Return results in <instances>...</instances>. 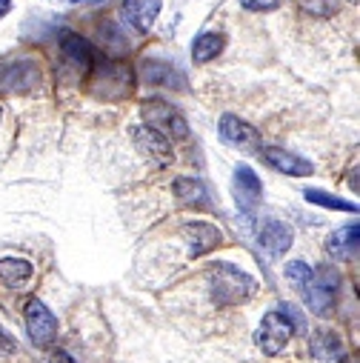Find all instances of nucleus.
Returning a JSON list of instances; mask_svg holds the SVG:
<instances>
[{
	"mask_svg": "<svg viewBox=\"0 0 360 363\" xmlns=\"http://www.w3.org/2000/svg\"><path fill=\"white\" fill-rule=\"evenodd\" d=\"M209 289L218 303H246L257 292V281L232 263H215L209 269Z\"/></svg>",
	"mask_w": 360,
	"mask_h": 363,
	"instance_id": "obj_1",
	"label": "nucleus"
},
{
	"mask_svg": "<svg viewBox=\"0 0 360 363\" xmlns=\"http://www.w3.org/2000/svg\"><path fill=\"white\" fill-rule=\"evenodd\" d=\"M295 332H298V323L286 309L266 312L260 326H257V332H254V343L260 346L263 354H278L292 340Z\"/></svg>",
	"mask_w": 360,
	"mask_h": 363,
	"instance_id": "obj_2",
	"label": "nucleus"
},
{
	"mask_svg": "<svg viewBox=\"0 0 360 363\" xmlns=\"http://www.w3.org/2000/svg\"><path fill=\"white\" fill-rule=\"evenodd\" d=\"M140 115L146 121V126H152L154 132H160L169 140H186L189 138V123L180 115L171 104L166 101H146L140 106Z\"/></svg>",
	"mask_w": 360,
	"mask_h": 363,
	"instance_id": "obj_3",
	"label": "nucleus"
},
{
	"mask_svg": "<svg viewBox=\"0 0 360 363\" xmlns=\"http://www.w3.org/2000/svg\"><path fill=\"white\" fill-rule=\"evenodd\" d=\"M300 289H303L306 306L315 315H329L334 301H337V292H340V278H337V272H332V269L312 272V278Z\"/></svg>",
	"mask_w": 360,
	"mask_h": 363,
	"instance_id": "obj_4",
	"label": "nucleus"
},
{
	"mask_svg": "<svg viewBox=\"0 0 360 363\" xmlns=\"http://www.w3.org/2000/svg\"><path fill=\"white\" fill-rule=\"evenodd\" d=\"M23 315H26V332H29L32 343L40 346V349H46L55 340V335H57L55 315L49 312V306L40 298H29L26 306H23Z\"/></svg>",
	"mask_w": 360,
	"mask_h": 363,
	"instance_id": "obj_5",
	"label": "nucleus"
},
{
	"mask_svg": "<svg viewBox=\"0 0 360 363\" xmlns=\"http://www.w3.org/2000/svg\"><path fill=\"white\" fill-rule=\"evenodd\" d=\"M40 83V69L32 60H18L0 69V92H12V95H26Z\"/></svg>",
	"mask_w": 360,
	"mask_h": 363,
	"instance_id": "obj_6",
	"label": "nucleus"
},
{
	"mask_svg": "<svg viewBox=\"0 0 360 363\" xmlns=\"http://www.w3.org/2000/svg\"><path fill=\"white\" fill-rule=\"evenodd\" d=\"M260 195H263V186H260V177L249 169V166H237L235 169V180H232V198L240 209V215H254V209L260 206Z\"/></svg>",
	"mask_w": 360,
	"mask_h": 363,
	"instance_id": "obj_7",
	"label": "nucleus"
},
{
	"mask_svg": "<svg viewBox=\"0 0 360 363\" xmlns=\"http://www.w3.org/2000/svg\"><path fill=\"white\" fill-rule=\"evenodd\" d=\"M218 132H220V140L235 146V149H243V152H260V132L254 126H249L246 121H240L237 115H223L220 123H218Z\"/></svg>",
	"mask_w": 360,
	"mask_h": 363,
	"instance_id": "obj_8",
	"label": "nucleus"
},
{
	"mask_svg": "<svg viewBox=\"0 0 360 363\" xmlns=\"http://www.w3.org/2000/svg\"><path fill=\"white\" fill-rule=\"evenodd\" d=\"M292 240H295L292 229H289L286 223H281V220H263L260 229H257V243H260V249H263L266 255H272V257L286 255V252L292 249Z\"/></svg>",
	"mask_w": 360,
	"mask_h": 363,
	"instance_id": "obj_9",
	"label": "nucleus"
},
{
	"mask_svg": "<svg viewBox=\"0 0 360 363\" xmlns=\"http://www.w3.org/2000/svg\"><path fill=\"white\" fill-rule=\"evenodd\" d=\"M260 157L272 169H278L289 177H309L315 172V166L309 160H303V157H298V155H292L281 146H260Z\"/></svg>",
	"mask_w": 360,
	"mask_h": 363,
	"instance_id": "obj_10",
	"label": "nucleus"
},
{
	"mask_svg": "<svg viewBox=\"0 0 360 363\" xmlns=\"http://www.w3.org/2000/svg\"><path fill=\"white\" fill-rule=\"evenodd\" d=\"M132 138H135L137 149H140L143 155H149L152 160H157V163H171L169 138H163V135L154 132L152 126H137V129H132Z\"/></svg>",
	"mask_w": 360,
	"mask_h": 363,
	"instance_id": "obj_11",
	"label": "nucleus"
},
{
	"mask_svg": "<svg viewBox=\"0 0 360 363\" xmlns=\"http://www.w3.org/2000/svg\"><path fill=\"white\" fill-rule=\"evenodd\" d=\"M184 235L189 240V255L192 257H201V255L212 252L220 243V229L212 226V223H186Z\"/></svg>",
	"mask_w": 360,
	"mask_h": 363,
	"instance_id": "obj_12",
	"label": "nucleus"
},
{
	"mask_svg": "<svg viewBox=\"0 0 360 363\" xmlns=\"http://www.w3.org/2000/svg\"><path fill=\"white\" fill-rule=\"evenodd\" d=\"M157 12H160V0H126L123 4V18L137 32H149Z\"/></svg>",
	"mask_w": 360,
	"mask_h": 363,
	"instance_id": "obj_13",
	"label": "nucleus"
},
{
	"mask_svg": "<svg viewBox=\"0 0 360 363\" xmlns=\"http://www.w3.org/2000/svg\"><path fill=\"white\" fill-rule=\"evenodd\" d=\"M329 255L337 257V260H351L357 257V249H360V226L351 223V226H343L337 229L332 238H329Z\"/></svg>",
	"mask_w": 360,
	"mask_h": 363,
	"instance_id": "obj_14",
	"label": "nucleus"
},
{
	"mask_svg": "<svg viewBox=\"0 0 360 363\" xmlns=\"http://www.w3.org/2000/svg\"><path fill=\"white\" fill-rule=\"evenodd\" d=\"M171 192H174V198L180 203L198 206V209H209V192H206V186L201 184V180H195V177H177L171 184Z\"/></svg>",
	"mask_w": 360,
	"mask_h": 363,
	"instance_id": "obj_15",
	"label": "nucleus"
},
{
	"mask_svg": "<svg viewBox=\"0 0 360 363\" xmlns=\"http://www.w3.org/2000/svg\"><path fill=\"white\" fill-rule=\"evenodd\" d=\"M32 281V263L21 257H4L0 260V284L9 289H23Z\"/></svg>",
	"mask_w": 360,
	"mask_h": 363,
	"instance_id": "obj_16",
	"label": "nucleus"
},
{
	"mask_svg": "<svg viewBox=\"0 0 360 363\" xmlns=\"http://www.w3.org/2000/svg\"><path fill=\"white\" fill-rule=\"evenodd\" d=\"M223 46H226V38H223V35L206 32V35H201V38L195 40V46H192V60H195V63H209V60H215V57L223 52Z\"/></svg>",
	"mask_w": 360,
	"mask_h": 363,
	"instance_id": "obj_17",
	"label": "nucleus"
},
{
	"mask_svg": "<svg viewBox=\"0 0 360 363\" xmlns=\"http://www.w3.org/2000/svg\"><path fill=\"white\" fill-rule=\"evenodd\" d=\"M312 354H315L317 360H323V363H334V360L343 357V343H340L337 335L320 332V335H315V340H312Z\"/></svg>",
	"mask_w": 360,
	"mask_h": 363,
	"instance_id": "obj_18",
	"label": "nucleus"
},
{
	"mask_svg": "<svg viewBox=\"0 0 360 363\" xmlns=\"http://www.w3.org/2000/svg\"><path fill=\"white\" fill-rule=\"evenodd\" d=\"M60 46H63V52H66V57L69 60H74L77 66H92V43L89 40H83L80 35H63V40H60Z\"/></svg>",
	"mask_w": 360,
	"mask_h": 363,
	"instance_id": "obj_19",
	"label": "nucleus"
},
{
	"mask_svg": "<svg viewBox=\"0 0 360 363\" xmlns=\"http://www.w3.org/2000/svg\"><path fill=\"white\" fill-rule=\"evenodd\" d=\"M306 201H309V203H317V206H323V209H334V212H357L354 203H349V201H343V198H334V195H329V192H317V189H309V192H306Z\"/></svg>",
	"mask_w": 360,
	"mask_h": 363,
	"instance_id": "obj_20",
	"label": "nucleus"
},
{
	"mask_svg": "<svg viewBox=\"0 0 360 363\" xmlns=\"http://www.w3.org/2000/svg\"><path fill=\"white\" fill-rule=\"evenodd\" d=\"M140 74H143V80H146V83H152V86H160V83H171V74H174V69H171L169 63H160V60H149V63L140 69Z\"/></svg>",
	"mask_w": 360,
	"mask_h": 363,
	"instance_id": "obj_21",
	"label": "nucleus"
},
{
	"mask_svg": "<svg viewBox=\"0 0 360 363\" xmlns=\"http://www.w3.org/2000/svg\"><path fill=\"white\" fill-rule=\"evenodd\" d=\"M283 275H286V281H289L292 286H298V289H300V286L312 278V266H309V263H303V260H292V263H286Z\"/></svg>",
	"mask_w": 360,
	"mask_h": 363,
	"instance_id": "obj_22",
	"label": "nucleus"
},
{
	"mask_svg": "<svg viewBox=\"0 0 360 363\" xmlns=\"http://www.w3.org/2000/svg\"><path fill=\"white\" fill-rule=\"evenodd\" d=\"M298 4L315 18H329L340 9V0H298Z\"/></svg>",
	"mask_w": 360,
	"mask_h": 363,
	"instance_id": "obj_23",
	"label": "nucleus"
},
{
	"mask_svg": "<svg viewBox=\"0 0 360 363\" xmlns=\"http://www.w3.org/2000/svg\"><path fill=\"white\" fill-rule=\"evenodd\" d=\"M240 6L252 12H272L281 6V0H240Z\"/></svg>",
	"mask_w": 360,
	"mask_h": 363,
	"instance_id": "obj_24",
	"label": "nucleus"
},
{
	"mask_svg": "<svg viewBox=\"0 0 360 363\" xmlns=\"http://www.w3.org/2000/svg\"><path fill=\"white\" fill-rule=\"evenodd\" d=\"M15 349H18L15 337H12V335H6L4 329H0V357H9V354H15Z\"/></svg>",
	"mask_w": 360,
	"mask_h": 363,
	"instance_id": "obj_25",
	"label": "nucleus"
},
{
	"mask_svg": "<svg viewBox=\"0 0 360 363\" xmlns=\"http://www.w3.org/2000/svg\"><path fill=\"white\" fill-rule=\"evenodd\" d=\"M49 363H74V360H72V354H66V352H55V354L49 357Z\"/></svg>",
	"mask_w": 360,
	"mask_h": 363,
	"instance_id": "obj_26",
	"label": "nucleus"
},
{
	"mask_svg": "<svg viewBox=\"0 0 360 363\" xmlns=\"http://www.w3.org/2000/svg\"><path fill=\"white\" fill-rule=\"evenodd\" d=\"M9 9H12V0H0V18H4Z\"/></svg>",
	"mask_w": 360,
	"mask_h": 363,
	"instance_id": "obj_27",
	"label": "nucleus"
},
{
	"mask_svg": "<svg viewBox=\"0 0 360 363\" xmlns=\"http://www.w3.org/2000/svg\"><path fill=\"white\" fill-rule=\"evenodd\" d=\"M69 4H80V0H69Z\"/></svg>",
	"mask_w": 360,
	"mask_h": 363,
	"instance_id": "obj_28",
	"label": "nucleus"
}]
</instances>
